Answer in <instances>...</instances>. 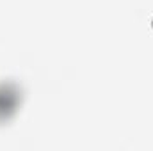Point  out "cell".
<instances>
[{
    "instance_id": "obj_1",
    "label": "cell",
    "mask_w": 153,
    "mask_h": 151,
    "mask_svg": "<svg viewBox=\"0 0 153 151\" xmlns=\"http://www.w3.org/2000/svg\"><path fill=\"white\" fill-rule=\"evenodd\" d=\"M152 29H153V18H152Z\"/></svg>"
}]
</instances>
